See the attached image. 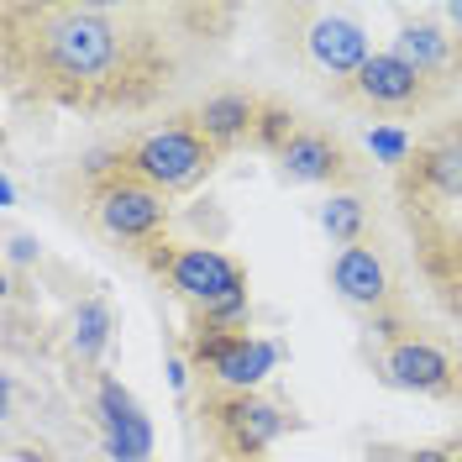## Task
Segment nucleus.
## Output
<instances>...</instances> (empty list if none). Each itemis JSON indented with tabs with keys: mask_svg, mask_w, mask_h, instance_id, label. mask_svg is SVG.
Instances as JSON below:
<instances>
[{
	"mask_svg": "<svg viewBox=\"0 0 462 462\" xmlns=\"http://www.w3.org/2000/svg\"><path fill=\"white\" fill-rule=\"evenodd\" d=\"M116 27L100 11H53L42 22V53L69 79H95L116 63Z\"/></svg>",
	"mask_w": 462,
	"mask_h": 462,
	"instance_id": "1",
	"label": "nucleus"
},
{
	"mask_svg": "<svg viewBox=\"0 0 462 462\" xmlns=\"http://www.w3.org/2000/svg\"><path fill=\"white\" fill-rule=\"evenodd\" d=\"M210 163H216V147L200 137V126H163L132 147V169L152 189H184L200 173H210Z\"/></svg>",
	"mask_w": 462,
	"mask_h": 462,
	"instance_id": "2",
	"label": "nucleus"
},
{
	"mask_svg": "<svg viewBox=\"0 0 462 462\" xmlns=\"http://www.w3.org/2000/svg\"><path fill=\"white\" fill-rule=\"evenodd\" d=\"M163 268H169L173 289H179L189 305H200L205 316L247 294V273H242L226 253H216V247H179V253H169Z\"/></svg>",
	"mask_w": 462,
	"mask_h": 462,
	"instance_id": "3",
	"label": "nucleus"
},
{
	"mask_svg": "<svg viewBox=\"0 0 462 462\" xmlns=\"http://www.w3.org/2000/svg\"><path fill=\"white\" fill-rule=\"evenodd\" d=\"M195 363L210 368L226 389L236 394H253L263 383V374L279 363V346L273 342H258L247 331H221V326H205V337L195 342Z\"/></svg>",
	"mask_w": 462,
	"mask_h": 462,
	"instance_id": "4",
	"label": "nucleus"
},
{
	"mask_svg": "<svg viewBox=\"0 0 462 462\" xmlns=\"http://www.w3.org/2000/svg\"><path fill=\"white\" fill-rule=\"evenodd\" d=\"M95 415H100V431H106V452L116 462H147L152 457V426H147L143 404L132 400L116 378H100L95 389Z\"/></svg>",
	"mask_w": 462,
	"mask_h": 462,
	"instance_id": "5",
	"label": "nucleus"
},
{
	"mask_svg": "<svg viewBox=\"0 0 462 462\" xmlns=\"http://www.w3.org/2000/svg\"><path fill=\"white\" fill-rule=\"evenodd\" d=\"M216 426L226 431V441H231V452L242 462H253L263 452V447H273L279 436H284V410L279 404H268V400H258V394H231V400H221L216 404Z\"/></svg>",
	"mask_w": 462,
	"mask_h": 462,
	"instance_id": "6",
	"label": "nucleus"
},
{
	"mask_svg": "<svg viewBox=\"0 0 462 462\" xmlns=\"http://www.w3.org/2000/svg\"><path fill=\"white\" fill-rule=\"evenodd\" d=\"M163 221H169V200L143 179H121L100 195V226L111 236H152Z\"/></svg>",
	"mask_w": 462,
	"mask_h": 462,
	"instance_id": "7",
	"label": "nucleus"
},
{
	"mask_svg": "<svg viewBox=\"0 0 462 462\" xmlns=\"http://www.w3.org/2000/svg\"><path fill=\"white\" fill-rule=\"evenodd\" d=\"M305 48L316 58L320 69H331V74H363V63H368V32L357 27V22H346V16H316L310 32H305Z\"/></svg>",
	"mask_w": 462,
	"mask_h": 462,
	"instance_id": "8",
	"label": "nucleus"
},
{
	"mask_svg": "<svg viewBox=\"0 0 462 462\" xmlns=\"http://www.w3.org/2000/svg\"><path fill=\"white\" fill-rule=\"evenodd\" d=\"M331 284H337L342 300L368 305V310H378V305L389 300V273H383V258H378L374 247H363V242L337 253V263H331Z\"/></svg>",
	"mask_w": 462,
	"mask_h": 462,
	"instance_id": "9",
	"label": "nucleus"
},
{
	"mask_svg": "<svg viewBox=\"0 0 462 462\" xmlns=\"http://www.w3.org/2000/svg\"><path fill=\"white\" fill-rule=\"evenodd\" d=\"M263 121V106L253 95H242V89H221V95H205L200 116H195V126H200V137L210 147H231L236 137H247V132H258Z\"/></svg>",
	"mask_w": 462,
	"mask_h": 462,
	"instance_id": "10",
	"label": "nucleus"
},
{
	"mask_svg": "<svg viewBox=\"0 0 462 462\" xmlns=\"http://www.w3.org/2000/svg\"><path fill=\"white\" fill-rule=\"evenodd\" d=\"M420 89H426V79H420L400 53H374L368 63H363V74H357V95L374 100V106H389V111L415 106Z\"/></svg>",
	"mask_w": 462,
	"mask_h": 462,
	"instance_id": "11",
	"label": "nucleus"
},
{
	"mask_svg": "<svg viewBox=\"0 0 462 462\" xmlns=\"http://www.w3.org/2000/svg\"><path fill=\"white\" fill-rule=\"evenodd\" d=\"M279 173L289 184H326L342 173V143L326 132H294L289 147L279 152Z\"/></svg>",
	"mask_w": 462,
	"mask_h": 462,
	"instance_id": "12",
	"label": "nucleus"
},
{
	"mask_svg": "<svg viewBox=\"0 0 462 462\" xmlns=\"http://www.w3.org/2000/svg\"><path fill=\"white\" fill-rule=\"evenodd\" d=\"M389 378L400 383V389H420V394H436V389H447V378H452V363L426 342H394L389 352Z\"/></svg>",
	"mask_w": 462,
	"mask_h": 462,
	"instance_id": "13",
	"label": "nucleus"
},
{
	"mask_svg": "<svg viewBox=\"0 0 462 462\" xmlns=\"http://www.w3.org/2000/svg\"><path fill=\"white\" fill-rule=\"evenodd\" d=\"M389 53H400L404 63L426 79V74H441V69L452 63V37L441 27H431V22H415V27H400V37H394Z\"/></svg>",
	"mask_w": 462,
	"mask_h": 462,
	"instance_id": "14",
	"label": "nucleus"
},
{
	"mask_svg": "<svg viewBox=\"0 0 462 462\" xmlns=\"http://www.w3.org/2000/svg\"><path fill=\"white\" fill-rule=\"evenodd\" d=\"M320 226L331 242H342V247H357V236L368 226V205L357 200V195H331V200L320 205Z\"/></svg>",
	"mask_w": 462,
	"mask_h": 462,
	"instance_id": "15",
	"label": "nucleus"
},
{
	"mask_svg": "<svg viewBox=\"0 0 462 462\" xmlns=\"http://www.w3.org/2000/svg\"><path fill=\"white\" fill-rule=\"evenodd\" d=\"M106 342H111V305L106 300H85L79 316H74V357L79 363H95Z\"/></svg>",
	"mask_w": 462,
	"mask_h": 462,
	"instance_id": "16",
	"label": "nucleus"
},
{
	"mask_svg": "<svg viewBox=\"0 0 462 462\" xmlns=\"http://www.w3.org/2000/svg\"><path fill=\"white\" fill-rule=\"evenodd\" d=\"M426 179H431L436 189L457 195L462 189V147H436L431 158H426Z\"/></svg>",
	"mask_w": 462,
	"mask_h": 462,
	"instance_id": "17",
	"label": "nucleus"
},
{
	"mask_svg": "<svg viewBox=\"0 0 462 462\" xmlns=\"http://www.w3.org/2000/svg\"><path fill=\"white\" fill-rule=\"evenodd\" d=\"M368 152H374L378 163H404L410 158V137H404L400 126H374L368 132Z\"/></svg>",
	"mask_w": 462,
	"mask_h": 462,
	"instance_id": "18",
	"label": "nucleus"
},
{
	"mask_svg": "<svg viewBox=\"0 0 462 462\" xmlns=\"http://www.w3.org/2000/svg\"><path fill=\"white\" fill-rule=\"evenodd\" d=\"M258 137L268 147H279L284 152L289 147V137H294V116H284V111H263V121H258Z\"/></svg>",
	"mask_w": 462,
	"mask_h": 462,
	"instance_id": "19",
	"label": "nucleus"
},
{
	"mask_svg": "<svg viewBox=\"0 0 462 462\" xmlns=\"http://www.w3.org/2000/svg\"><path fill=\"white\" fill-rule=\"evenodd\" d=\"M37 253H42V247H37L32 236H11V263H32Z\"/></svg>",
	"mask_w": 462,
	"mask_h": 462,
	"instance_id": "20",
	"label": "nucleus"
},
{
	"mask_svg": "<svg viewBox=\"0 0 462 462\" xmlns=\"http://www.w3.org/2000/svg\"><path fill=\"white\" fill-rule=\"evenodd\" d=\"M404 462H452L447 452H436V447H420V452H410Z\"/></svg>",
	"mask_w": 462,
	"mask_h": 462,
	"instance_id": "21",
	"label": "nucleus"
},
{
	"mask_svg": "<svg viewBox=\"0 0 462 462\" xmlns=\"http://www.w3.org/2000/svg\"><path fill=\"white\" fill-rule=\"evenodd\" d=\"M0 205H16V184H11V173H0Z\"/></svg>",
	"mask_w": 462,
	"mask_h": 462,
	"instance_id": "22",
	"label": "nucleus"
},
{
	"mask_svg": "<svg viewBox=\"0 0 462 462\" xmlns=\"http://www.w3.org/2000/svg\"><path fill=\"white\" fill-rule=\"evenodd\" d=\"M447 22H452V27H462V5H457V0L447 5Z\"/></svg>",
	"mask_w": 462,
	"mask_h": 462,
	"instance_id": "23",
	"label": "nucleus"
},
{
	"mask_svg": "<svg viewBox=\"0 0 462 462\" xmlns=\"http://www.w3.org/2000/svg\"><path fill=\"white\" fill-rule=\"evenodd\" d=\"M22 462H48V452H22Z\"/></svg>",
	"mask_w": 462,
	"mask_h": 462,
	"instance_id": "24",
	"label": "nucleus"
}]
</instances>
